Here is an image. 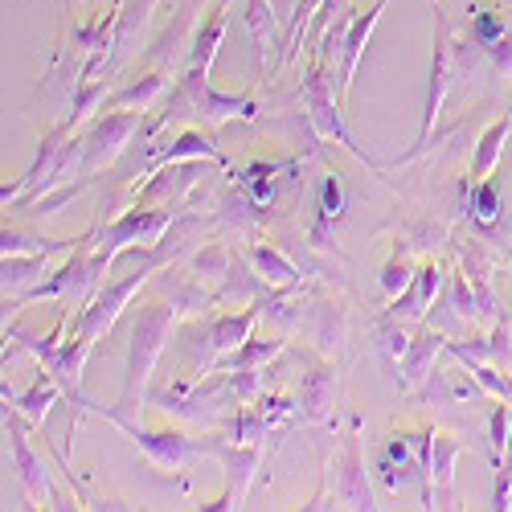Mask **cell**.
<instances>
[{
	"label": "cell",
	"mask_w": 512,
	"mask_h": 512,
	"mask_svg": "<svg viewBox=\"0 0 512 512\" xmlns=\"http://www.w3.org/2000/svg\"><path fill=\"white\" fill-rule=\"evenodd\" d=\"M144 115H148V111H111V107H103V111L87 123V132H82L78 177L95 181L99 173H107V168L123 156V148L132 144V136L144 127Z\"/></svg>",
	"instance_id": "ba28073f"
},
{
	"label": "cell",
	"mask_w": 512,
	"mask_h": 512,
	"mask_svg": "<svg viewBox=\"0 0 512 512\" xmlns=\"http://www.w3.org/2000/svg\"><path fill=\"white\" fill-rule=\"evenodd\" d=\"M300 91H304V111H308V119H312L316 132H320L324 140H336L340 148L353 152L357 160H365L369 168H377V164L365 156V148L353 140L349 123H345V99H336V91H332V62L312 58V62L304 66V74H300Z\"/></svg>",
	"instance_id": "8992f818"
},
{
	"label": "cell",
	"mask_w": 512,
	"mask_h": 512,
	"mask_svg": "<svg viewBox=\"0 0 512 512\" xmlns=\"http://www.w3.org/2000/svg\"><path fill=\"white\" fill-rule=\"evenodd\" d=\"M300 390H304V398H300L304 418L308 422H332V410H336V398H340V373H336V365H324V361L308 365Z\"/></svg>",
	"instance_id": "2e32d148"
},
{
	"label": "cell",
	"mask_w": 512,
	"mask_h": 512,
	"mask_svg": "<svg viewBox=\"0 0 512 512\" xmlns=\"http://www.w3.org/2000/svg\"><path fill=\"white\" fill-rule=\"evenodd\" d=\"M111 271V263L99 254V226H91L82 234V242L74 250H66V259L41 279L29 295L13 308H33V304H66V308H82L95 300V291L103 287V275Z\"/></svg>",
	"instance_id": "7a4b0ae2"
},
{
	"label": "cell",
	"mask_w": 512,
	"mask_h": 512,
	"mask_svg": "<svg viewBox=\"0 0 512 512\" xmlns=\"http://www.w3.org/2000/svg\"><path fill=\"white\" fill-rule=\"evenodd\" d=\"M259 316H263L259 304L242 308V312H230V316H209V332H213V345H218V357L238 353L246 340H250V332H254V324H259Z\"/></svg>",
	"instance_id": "4316f807"
},
{
	"label": "cell",
	"mask_w": 512,
	"mask_h": 512,
	"mask_svg": "<svg viewBox=\"0 0 512 512\" xmlns=\"http://www.w3.org/2000/svg\"><path fill=\"white\" fill-rule=\"evenodd\" d=\"M508 144H512V115L504 111L500 119H492V123L484 127V136H480V144H476V156H472V168H467V185L476 189L480 181L496 177L500 156H504Z\"/></svg>",
	"instance_id": "44dd1931"
},
{
	"label": "cell",
	"mask_w": 512,
	"mask_h": 512,
	"mask_svg": "<svg viewBox=\"0 0 512 512\" xmlns=\"http://www.w3.org/2000/svg\"><path fill=\"white\" fill-rule=\"evenodd\" d=\"M70 5H78V0H70Z\"/></svg>",
	"instance_id": "f35d334b"
},
{
	"label": "cell",
	"mask_w": 512,
	"mask_h": 512,
	"mask_svg": "<svg viewBox=\"0 0 512 512\" xmlns=\"http://www.w3.org/2000/svg\"><path fill=\"white\" fill-rule=\"evenodd\" d=\"M0 283H5V304L21 300V295H29L41 279L50 275V250H37V254H5V267H0Z\"/></svg>",
	"instance_id": "d4e9b609"
},
{
	"label": "cell",
	"mask_w": 512,
	"mask_h": 512,
	"mask_svg": "<svg viewBox=\"0 0 512 512\" xmlns=\"http://www.w3.org/2000/svg\"><path fill=\"white\" fill-rule=\"evenodd\" d=\"M209 74L213 70L185 66L177 91L168 95V111H164L160 123H168L173 115H197V119H205V127H222L230 119H242V123L259 119V99H254V95H222V91H213ZM156 127H152V132H156Z\"/></svg>",
	"instance_id": "3957f363"
},
{
	"label": "cell",
	"mask_w": 512,
	"mask_h": 512,
	"mask_svg": "<svg viewBox=\"0 0 512 512\" xmlns=\"http://www.w3.org/2000/svg\"><path fill=\"white\" fill-rule=\"evenodd\" d=\"M414 263H410V254H406V246L398 242L394 246V254H390V263L381 267V291H386V300H398V295L410 287V279H414Z\"/></svg>",
	"instance_id": "1f68e13d"
},
{
	"label": "cell",
	"mask_w": 512,
	"mask_h": 512,
	"mask_svg": "<svg viewBox=\"0 0 512 512\" xmlns=\"http://www.w3.org/2000/svg\"><path fill=\"white\" fill-rule=\"evenodd\" d=\"M5 431H9L13 467H17V480H21L25 496H29L33 504L54 508V504H58V496H54V484H50V467L41 463V455L33 451V443H29V435H25V418H21L13 406H5Z\"/></svg>",
	"instance_id": "30bf717a"
},
{
	"label": "cell",
	"mask_w": 512,
	"mask_h": 512,
	"mask_svg": "<svg viewBox=\"0 0 512 512\" xmlns=\"http://www.w3.org/2000/svg\"><path fill=\"white\" fill-rule=\"evenodd\" d=\"M95 414H103L111 426H115V431L127 439V443H132L152 467H156V472H168V476H173V472H181V467L201 451L185 431H173V426H160V431H148V426H140V422H132V414H119V410H99V406H91Z\"/></svg>",
	"instance_id": "9c48e42d"
},
{
	"label": "cell",
	"mask_w": 512,
	"mask_h": 512,
	"mask_svg": "<svg viewBox=\"0 0 512 512\" xmlns=\"http://www.w3.org/2000/svg\"><path fill=\"white\" fill-rule=\"evenodd\" d=\"M168 74H173V70L152 66V70H144L140 78H127L119 91H111L107 107H111V111H152V107L168 95Z\"/></svg>",
	"instance_id": "ffe728a7"
},
{
	"label": "cell",
	"mask_w": 512,
	"mask_h": 512,
	"mask_svg": "<svg viewBox=\"0 0 512 512\" xmlns=\"http://www.w3.org/2000/svg\"><path fill=\"white\" fill-rule=\"evenodd\" d=\"M189 304H209L189 287L185 300H144L132 316V340H127V373H123V390H119V414H136L148 398V381L156 373V361L164 353V345L177 336L181 316L189 312Z\"/></svg>",
	"instance_id": "6da1fadb"
},
{
	"label": "cell",
	"mask_w": 512,
	"mask_h": 512,
	"mask_svg": "<svg viewBox=\"0 0 512 512\" xmlns=\"http://www.w3.org/2000/svg\"><path fill=\"white\" fill-rule=\"evenodd\" d=\"M156 271H160V254H152V259H148L140 271L123 275V279H115V283H103V287L95 291V300H91V304H82L78 316L70 320V336L78 340L82 349H91V353H95V345H99V340L119 324V316L132 308V300L148 287V279H152Z\"/></svg>",
	"instance_id": "277c9868"
},
{
	"label": "cell",
	"mask_w": 512,
	"mask_h": 512,
	"mask_svg": "<svg viewBox=\"0 0 512 512\" xmlns=\"http://www.w3.org/2000/svg\"><path fill=\"white\" fill-rule=\"evenodd\" d=\"M222 455V467H226V492L213 500V504H201L209 512H222V508H242L250 484H254V472L263 463V443H226L218 447Z\"/></svg>",
	"instance_id": "7c38bea8"
},
{
	"label": "cell",
	"mask_w": 512,
	"mask_h": 512,
	"mask_svg": "<svg viewBox=\"0 0 512 512\" xmlns=\"http://www.w3.org/2000/svg\"><path fill=\"white\" fill-rule=\"evenodd\" d=\"M500 209H504V201H500L496 177L480 181V185L472 189V218H476V226H496V222H500Z\"/></svg>",
	"instance_id": "e575fe53"
},
{
	"label": "cell",
	"mask_w": 512,
	"mask_h": 512,
	"mask_svg": "<svg viewBox=\"0 0 512 512\" xmlns=\"http://www.w3.org/2000/svg\"><path fill=\"white\" fill-rule=\"evenodd\" d=\"M177 160H209V164L230 168V160H226V152L218 148V140H213L209 132H201V127H185L177 140H168L164 148H152L148 173H152V168H160V164H177Z\"/></svg>",
	"instance_id": "e0dca14e"
},
{
	"label": "cell",
	"mask_w": 512,
	"mask_h": 512,
	"mask_svg": "<svg viewBox=\"0 0 512 512\" xmlns=\"http://www.w3.org/2000/svg\"><path fill=\"white\" fill-rule=\"evenodd\" d=\"M508 115H512V95H508Z\"/></svg>",
	"instance_id": "74e56055"
},
{
	"label": "cell",
	"mask_w": 512,
	"mask_h": 512,
	"mask_svg": "<svg viewBox=\"0 0 512 512\" xmlns=\"http://www.w3.org/2000/svg\"><path fill=\"white\" fill-rule=\"evenodd\" d=\"M246 259H250L254 275H259L271 291H291V287H300V271H295V263H287V259H283V250H275L271 242H254Z\"/></svg>",
	"instance_id": "484cf974"
},
{
	"label": "cell",
	"mask_w": 512,
	"mask_h": 512,
	"mask_svg": "<svg viewBox=\"0 0 512 512\" xmlns=\"http://www.w3.org/2000/svg\"><path fill=\"white\" fill-rule=\"evenodd\" d=\"M234 271V254L226 246H205L201 254H193V275L209 279V283H226V275Z\"/></svg>",
	"instance_id": "836d02e7"
},
{
	"label": "cell",
	"mask_w": 512,
	"mask_h": 512,
	"mask_svg": "<svg viewBox=\"0 0 512 512\" xmlns=\"http://www.w3.org/2000/svg\"><path fill=\"white\" fill-rule=\"evenodd\" d=\"M275 173H279V164H250L246 168V173H238V185L254 197V201H259V205H267L271 197H275Z\"/></svg>",
	"instance_id": "d590c367"
},
{
	"label": "cell",
	"mask_w": 512,
	"mask_h": 512,
	"mask_svg": "<svg viewBox=\"0 0 512 512\" xmlns=\"http://www.w3.org/2000/svg\"><path fill=\"white\" fill-rule=\"evenodd\" d=\"M62 394H66V390L58 386V377H54L50 369H41L25 394H13V390L5 386V406H13L29 426H41V422H46V414H50V406H54Z\"/></svg>",
	"instance_id": "cb8c5ba5"
},
{
	"label": "cell",
	"mask_w": 512,
	"mask_h": 512,
	"mask_svg": "<svg viewBox=\"0 0 512 512\" xmlns=\"http://www.w3.org/2000/svg\"><path fill=\"white\" fill-rule=\"evenodd\" d=\"M340 218H345V185H340L336 173H324V181H320V222H316V230H312L316 246H328L324 234H328Z\"/></svg>",
	"instance_id": "f546056e"
},
{
	"label": "cell",
	"mask_w": 512,
	"mask_h": 512,
	"mask_svg": "<svg viewBox=\"0 0 512 512\" xmlns=\"http://www.w3.org/2000/svg\"><path fill=\"white\" fill-rule=\"evenodd\" d=\"M230 5H234V0H218V5L205 9V17L197 21V33H193V46H189L185 66L213 70V58H218L222 37H226V25H230Z\"/></svg>",
	"instance_id": "d6986e66"
},
{
	"label": "cell",
	"mask_w": 512,
	"mask_h": 512,
	"mask_svg": "<svg viewBox=\"0 0 512 512\" xmlns=\"http://www.w3.org/2000/svg\"><path fill=\"white\" fill-rule=\"evenodd\" d=\"M193 185H197V168H193V164H185V160H177V164H160V168H152V173H148L144 185H136V201L168 205L173 197L189 193Z\"/></svg>",
	"instance_id": "7402d4cb"
},
{
	"label": "cell",
	"mask_w": 512,
	"mask_h": 512,
	"mask_svg": "<svg viewBox=\"0 0 512 512\" xmlns=\"http://www.w3.org/2000/svg\"><path fill=\"white\" fill-rule=\"evenodd\" d=\"M443 275H447V271H443V263H439V259L418 263V271H414L410 287L398 295V300H390L386 316H398V320H422L426 312H431L435 295L443 291Z\"/></svg>",
	"instance_id": "9a60e30c"
},
{
	"label": "cell",
	"mask_w": 512,
	"mask_h": 512,
	"mask_svg": "<svg viewBox=\"0 0 512 512\" xmlns=\"http://www.w3.org/2000/svg\"><path fill=\"white\" fill-rule=\"evenodd\" d=\"M447 349V336L439 328H422L414 340H410V349L402 357V390H418L426 386V381L435 377V357Z\"/></svg>",
	"instance_id": "ac0fdd59"
},
{
	"label": "cell",
	"mask_w": 512,
	"mask_h": 512,
	"mask_svg": "<svg viewBox=\"0 0 512 512\" xmlns=\"http://www.w3.org/2000/svg\"><path fill=\"white\" fill-rule=\"evenodd\" d=\"M336 500L345 508H377L373 484H369V467H365V451H361V418H353L345 451L336 455Z\"/></svg>",
	"instance_id": "8fae6325"
},
{
	"label": "cell",
	"mask_w": 512,
	"mask_h": 512,
	"mask_svg": "<svg viewBox=\"0 0 512 512\" xmlns=\"http://www.w3.org/2000/svg\"><path fill=\"white\" fill-rule=\"evenodd\" d=\"M447 353L451 357H459L463 365L467 361H488V365H504V369H512V324H496L488 336H476V340H447Z\"/></svg>",
	"instance_id": "603a6c76"
},
{
	"label": "cell",
	"mask_w": 512,
	"mask_h": 512,
	"mask_svg": "<svg viewBox=\"0 0 512 512\" xmlns=\"http://www.w3.org/2000/svg\"><path fill=\"white\" fill-rule=\"evenodd\" d=\"M377 349H381V357H386L394 369L402 365V357H406V349H410V336H406V320H398V316H386L377 324Z\"/></svg>",
	"instance_id": "d6a6232c"
},
{
	"label": "cell",
	"mask_w": 512,
	"mask_h": 512,
	"mask_svg": "<svg viewBox=\"0 0 512 512\" xmlns=\"http://www.w3.org/2000/svg\"><path fill=\"white\" fill-rule=\"evenodd\" d=\"M488 58H492V66H496L500 78H512V33L500 41V46L488 50Z\"/></svg>",
	"instance_id": "8d00e7d4"
},
{
	"label": "cell",
	"mask_w": 512,
	"mask_h": 512,
	"mask_svg": "<svg viewBox=\"0 0 512 512\" xmlns=\"http://www.w3.org/2000/svg\"><path fill=\"white\" fill-rule=\"evenodd\" d=\"M283 353V336H254L250 332V340L238 349V353H230V365H226V373H238V369H263V365H271V357H279Z\"/></svg>",
	"instance_id": "4dcf8cb0"
},
{
	"label": "cell",
	"mask_w": 512,
	"mask_h": 512,
	"mask_svg": "<svg viewBox=\"0 0 512 512\" xmlns=\"http://www.w3.org/2000/svg\"><path fill=\"white\" fill-rule=\"evenodd\" d=\"M242 17H246L250 41H254V54H259V82H267L275 58H283V50H287V37H279V21H275L271 0H246Z\"/></svg>",
	"instance_id": "5bb4252c"
},
{
	"label": "cell",
	"mask_w": 512,
	"mask_h": 512,
	"mask_svg": "<svg viewBox=\"0 0 512 512\" xmlns=\"http://www.w3.org/2000/svg\"><path fill=\"white\" fill-rule=\"evenodd\" d=\"M177 222V209L168 205H148L136 201L132 209H123L111 226L99 230V254L107 263H119L127 250H152Z\"/></svg>",
	"instance_id": "52a82bcc"
},
{
	"label": "cell",
	"mask_w": 512,
	"mask_h": 512,
	"mask_svg": "<svg viewBox=\"0 0 512 512\" xmlns=\"http://www.w3.org/2000/svg\"><path fill=\"white\" fill-rule=\"evenodd\" d=\"M435 5V37H431V78H426V103H422V127H418V144L398 156L394 164H410L414 156H422L426 148H431V132L435 123L443 115V103L455 87V74H459V62H455V33H451V21L447 13L439 9V0H431Z\"/></svg>",
	"instance_id": "5b68a950"
},
{
	"label": "cell",
	"mask_w": 512,
	"mask_h": 512,
	"mask_svg": "<svg viewBox=\"0 0 512 512\" xmlns=\"http://www.w3.org/2000/svg\"><path fill=\"white\" fill-rule=\"evenodd\" d=\"M467 33H472V41L488 54L492 46H500V41L508 37V21H504V5L500 0H476L472 9H467Z\"/></svg>",
	"instance_id": "83f0119b"
},
{
	"label": "cell",
	"mask_w": 512,
	"mask_h": 512,
	"mask_svg": "<svg viewBox=\"0 0 512 512\" xmlns=\"http://www.w3.org/2000/svg\"><path fill=\"white\" fill-rule=\"evenodd\" d=\"M111 99V82L107 78H87V82H74V95H70V115L62 119L70 132H78V127H87Z\"/></svg>",
	"instance_id": "f1b7e54d"
},
{
	"label": "cell",
	"mask_w": 512,
	"mask_h": 512,
	"mask_svg": "<svg viewBox=\"0 0 512 512\" xmlns=\"http://www.w3.org/2000/svg\"><path fill=\"white\" fill-rule=\"evenodd\" d=\"M386 9H390V0H373L365 13L349 17L345 41H340V54H336V62H340V99H345V103H349V91L357 82V66L365 58V46H369V37H373V29H377V21H381V13H386Z\"/></svg>",
	"instance_id": "4fadbf2b"
}]
</instances>
